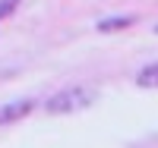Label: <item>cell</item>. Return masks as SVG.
<instances>
[{
    "mask_svg": "<svg viewBox=\"0 0 158 148\" xmlns=\"http://www.w3.org/2000/svg\"><path fill=\"white\" fill-rule=\"evenodd\" d=\"M95 104V91L92 88H82V85H73V88H60L54 91L48 101H44V110L48 114H79V110H85V107Z\"/></svg>",
    "mask_w": 158,
    "mask_h": 148,
    "instance_id": "1",
    "label": "cell"
},
{
    "mask_svg": "<svg viewBox=\"0 0 158 148\" xmlns=\"http://www.w3.org/2000/svg\"><path fill=\"white\" fill-rule=\"evenodd\" d=\"M35 98H16V101H6V104H0V126H6V123H19V120H25L32 110H35Z\"/></svg>",
    "mask_w": 158,
    "mask_h": 148,
    "instance_id": "2",
    "label": "cell"
},
{
    "mask_svg": "<svg viewBox=\"0 0 158 148\" xmlns=\"http://www.w3.org/2000/svg\"><path fill=\"white\" fill-rule=\"evenodd\" d=\"M136 85L139 88H158V63H149L136 73Z\"/></svg>",
    "mask_w": 158,
    "mask_h": 148,
    "instance_id": "3",
    "label": "cell"
},
{
    "mask_svg": "<svg viewBox=\"0 0 158 148\" xmlns=\"http://www.w3.org/2000/svg\"><path fill=\"white\" fill-rule=\"evenodd\" d=\"M136 22V16H111L98 22V32H117V29H130Z\"/></svg>",
    "mask_w": 158,
    "mask_h": 148,
    "instance_id": "4",
    "label": "cell"
},
{
    "mask_svg": "<svg viewBox=\"0 0 158 148\" xmlns=\"http://www.w3.org/2000/svg\"><path fill=\"white\" fill-rule=\"evenodd\" d=\"M19 3H22V0H0V19L13 16V13L19 10Z\"/></svg>",
    "mask_w": 158,
    "mask_h": 148,
    "instance_id": "5",
    "label": "cell"
},
{
    "mask_svg": "<svg viewBox=\"0 0 158 148\" xmlns=\"http://www.w3.org/2000/svg\"><path fill=\"white\" fill-rule=\"evenodd\" d=\"M155 35H158V25H155Z\"/></svg>",
    "mask_w": 158,
    "mask_h": 148,
    "instance_id": "6",
    "label": "cell"
}]
</instances>
